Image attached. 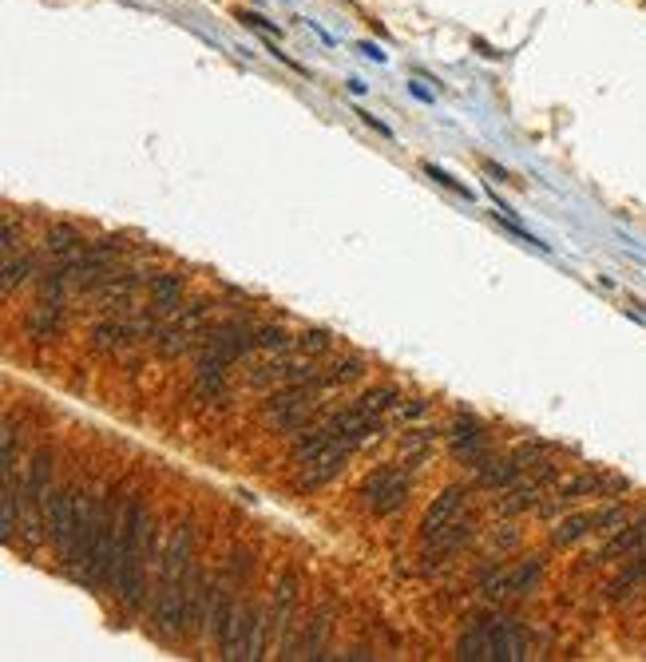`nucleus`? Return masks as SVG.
Returning <instances> with one entry per match:
<instances>
[{"instance_id": "1", "label": "nucleus", "mask_w": 646, "mask_h": 662, "mask_svg": "<svg viewBox=\"0 0 646 662\" xmlns=\"http://www.w3.org/2000/svg\"><path fill=\"white\" fill-rule=\"evenodd\" d=\"M191 548H195V532H191V524H179L167 540L163 579L155 591V627L163 639H175L191 619L195 583H199V571H191Z\"/></svg>"}, {"instance_id": "2", "label": "nucleus", "mask_w": 646, "mask_h": 662, "mask_svg": "<svg viewBox=\"0 0 646 662\" xmlns=\"http://www.w3.org/2000/svg\"><path fill=\"white\" fill-rule=\"evenodd\" d=\"M155 555V532H151V512L135 496L123 512V544H119V599L123 607H139L147 591V563Z\"/></svg>"}, {"instance_id": "3", "label": "nucleus", "mask_w": 646, "mask_h": 662, "mask_svg": "<svg viewBox=\"0 0 646 662\" xmlns=\"http://www.w3.org/2000/svg\"><path fill=\"white\" fill-rule=\"evenodd\" d=\"M456 659L464 662H516L528 659V635L516 619L488 615L468 623V631L456 643Z\"/></svg>"}, {"instance_id": "4", "label": "nucleus", "mask_w": 646, "mask_h": 662, "mask_svg": "<svg viewBox=\"0 0 646 662\" xmlns=\"http://www.w3.org/2000/svg\"><path fill=\"white\" fill-rule=\"evenodd\" d=\"M119 512L111 500H100L96 512V528H92V552H88V567H84V583L92 587H108L111 575L119 571Z\"/></svg>"}, {"instance_id": "5", "label": "nucleus", "mask_w": 646, "mask_h": 662, "mask_svg": "<svg viewBox=\"0 0 646 662\" xmlns=\"http://www.w3.org/2000/svg\"><path fill=\"white\" fill-rule=\"evenodd\" d=\"M80 516H84V496H80L76 488H52L48 508H44V528H48L52 544L64 552V559H68L72 544H76Z\"/></svg>"}, {"instance_id": "6", "label": "nucleus", "mask_w": 646, "mask_h": 662, "mask_svg": "<svg viewBox=\"0 0 646 662\" xmlns=\"http://www.w3.org/2000/svg\"><path fill=\"white\" fill-rule=\"evenodd\" d=\"M361 500H365V508L369 512H377V516H389V512H397L405 500H409V476H405V468H377L365 484H361Z\"/></svg>"}, {"instance_id": "7", "label": "nucleus", "mask_w": 646, "mask_h": 662, "mask_svg": "<svg viewBox=\"0 0 646 662\" xmlns=\"http://www.w3.org/2000/svg\"><path fill=\"white\" fill-rule=\"evenodd\" d=\"M472 532H476V520L472 516H464V512H456L436 536L429 540H421V559H425V571L432 567H440V563H448V555H456L468 540H472Z\"/></svg>"}, {"instance_id": "8", "label": "nucleus", "mask_w": 646, "mask_h": 662, "mask_svg": "<svg viewBox=\"0 0 646 662\" xmlns=\"http://www.w3.org/2000/svg\"><path fill=\"white\" fill-rule=\"evenodd\" d=\"M262 655V623L258 615L246 607V611H234L226 631H222V659H258Z\"/></svg>"}, {"instance_id": "9", "label": "nucleus", "mask_w": 646, "mask_h": 662, "mask_svg": "<svg viewBox=\"0 0 646 662\" xmlns=\"http://www.w3.org/2000/svg\"><path fill=\"white\" fill-rule=\"evenodd\" d=\"M623 520H627V512H623V508H607V512H583V516H571V520H563V524L551 532V540H555L559 548H567V544H575V540H583V536H591V532H599V528L623 524Z\"/></svg>"}, {"instance_id": "10", "label": "nucleus", "mask_w": 646, "mask_h": 662, "mask_svg": "<svg viewBox=\"0 0 646 662\" xmlns=\"http://www.w3.org/2000/svg\"><path fill=\"white\" fill-rule=\"evenodd\" d=\"M619 492V488H627V480H607V476H579V480H567L563 488H559V496H555V504H551V512L555 508H563V504H575V500H587V496H603V492Z\"/></svg>"}, {"instance_id": "11", "label": "nucleus", "mask_w": 646, "mask_h": 662, "mask_svg": "<svg viewBox=\"0 0 646 662\" xmlns=\"http://www.w3.org/2000/svg\"><path fill=\"white\" fill-rule=\"evenodd\" d=\"M207 318V302H199V306H191V314L187 318H175L167 330H163V341H159V353H167V357H175L179 349H187L191 345V333L195 326Z\"/></svg>"}, {"instance_id": "12", "label": "nucleus", "mask_w": 646, "mask_h": 662, "mask_svg": "<svg viewBox=\"0 0 646 662\" xmlns=\"http://www.w3.org/2000/svg\"><path fill=\"white\" fill-rule=\"evenodd\" d=\"M460 504H464V492L460 488H448V492H440V500L432 504L429 512H425V520H421V540H429V536H436L456 512H460Z\"/></svg>"}, {"instance_id": "13", "label": "nucleus", "mask_w": 646, "mask_h": 662, "mask_svg": "<svg viewBox=\"0 0 646 662\" xmlns=\"http://www.w3.org/2000/svg\"><path fill=\"white\" fill-rule=\"evenodd\" d=\"M539 575H543V559L532 555V559H524L516 571L500 575V595H528L539 583Z\"/></svg>"}, {"instance_id": "14", "label": "nucleus", "mask_w": 646, "mask_h": 662, "mask_svg": "<svg viewBox=\"0 0 646 662\" xmlns=\"http://www.w3.org/2000/svg\"><path fill=\"white\" fill-rule=\"evenodd\" d=\"M151 290H155V318H167L175 310V302L183 298V278L167 274V278H151Z\"/></svg>"}, {"instance_id": "15", "label": "nucleus", "mask_w": 646, "mask_h": 662, "mask_svg": "<svg viewBox=\"0 0 646 662\" xmlns=\"http://www.w3.org/2000/svg\"><path fill=\"white\" fill-rule=\"evenodd\" d=\"M631 552H646V516L635 524V528L619 532V536L599 552V559H615V555H631Z\"/></svg>"}, {"instance_id": "16", "label": "nucleus", "mask_w": 646, "mask_h": 662, "mask_svg": "<svg viewBox=\"0 0 646 662\" xmlns=\"http://www.w3.org/2000/svg\"><path fill=\"white\" fill-rule=\"evenodd\" d=\"M274 591H278V595H274V623H278V627H286L290 607H294V599H298V575H294V571H286V575H282V583H278Z\"/></svg>"}, {"instance_id": "17", "label": "nucleus", "mask_w": 646, "mask_h": 662, "mask_svg": "<svg viewBox=\"0 0 646 662\" xmlns=\"http://www.w3.org/2000/svg\"><path fill=\"white\" fill-rule=\"evenodd\" d=\"M448 441H452V448H456L460 456H464V452H472V456H476V452H480V444H484V437H480V429H476V425H464V421H460V425L448 433Z\"/></svg>"}, {"instance_id": "18", "label": "nucleus", "mask_w": 646, "mask_h": 662, "mask_svg": "<svg viewBox=\"0 0 646 662\" xmlns=\"http://www.w3.org/2000/svg\"><path fill=\"white\" fill-rule=\"evenodd\" d=\"M80 242H84V238H80L72 226H56V230L48 234V250H52V254H72V250H80Z\"/></svg>"}, {"instance_id": "19", "label": "nucleus", "mask_w": 646, "mask_h": 662, "mask_svg": "<svg viewBox=\"0 0 646 662\" xmlns=\"http://www.w3.org/2000/svg\"><path fill=\"white\" fill-rule=\"evenodd\" d=\"M425 175H429V179H436V183H440V187H448V191H456V195H460V199H468V203H472V191H468V187H464V183H460V179H452V175H448V171H440V167H436V163H425Z\"/></svg>"}, {"instance_id": "20", "label": "nucleus", "mask_w": 646, "mask_h": 662, "mask_svg": "<svg viewBox=\"0 0 646 662\" xmlns=\"http://www.w3.org/2000/svg\"><path fill=\"white\" fill-rule=\"evenodd\" d=\"M258 345L262 349H290L294 341H290V333L282 330V326H262L258 330Z\"/></svg>"}, {"instance_id": "21", "label": "nucleus", "mask_w": 646, "mask_h": 662, "mask_svg": "<svg viewBox=\"0 0 646 662\" xmlns=\"http://www.w3.org/2000/svg\"><path fill=\"white\" fill-rule=\"evenodd\" d=\"M298 349H306V353H322V349H329V333H322V330L302 333V341H298Z\"/></svg>"}, {"instance_id": "22", "label": "nucleus", "mask_w": 646, "mask_h": 662, "mask_svg": "<svg viewBox=\"0 0 646 662\" xmlns=\"http://www.w3.org/2000/svg\"><path fill=\"white\" fill-rule=\"evenodd\" d=\"M238 20H242V24H250V28H262V32H274V36H282V28H278V24H270V20H266V16H258V12H242Z\"/></svg>"}, {"instance_id": "23", "label": "nucleus", "mask_w": 646, "mask_h": 662, "mask_svg": "<svg viewBox=\"0 0 646 662\" xmlns=\"http://www.w3.org/2000/svg\"><path fill=\"white\" fill-rule=\"evenodd\" d=\"M353 115H361V119H365V123H369V127H373L377 135H385V139H393V127H385V123H381V119H373L369 111H353Z\"/></svg>"}, {"instance_id": "24", "label": "nucleus", "mask_w": 646, "mask_h": 662, "mask_svg": "<svg viewBox=\"0 0 646 662\" xmlns=\"http://www.w3.org/2000/svg\"><path fill=\"white\" fill-rule=\"evenodd\" d=\"M361 52H365V56H369V60H385V52H381V48H377V44H361Z\"/></svg>"}]
</instances>
